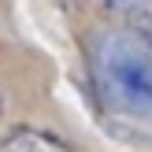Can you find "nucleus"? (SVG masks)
Masks as SVG:
<instances>
[{
  "mask_svg": "<svg viewBox=\"0 0 152 152\" xmlns=\"http://www.w3.org/2000/svg\"><path fill=\"white\" fill-rule=\"evenodd\" d=\"M86 63L96 108L152 134V26L104 22L86 37Z\"/></svg>",
  "mask_w": 152,
  "mask_h": 152,
  "instance_id": "obj_1",
  "label": "nucleus"
},
{
  "mask_svg": "<svg viewBox=\"0 0 152 152\" xmlns=\"http://www.w3.org/2000/svg\"><path fill=\"white\" fill-rule=\"evenodd\" d=\"M67 15H104L108 22H134V26H152V11L145 0H59Z\"/></svg>",
  "mask_w": 152,
  "mask_h": 152,
  "instance_id": "obj_2",
  "label": "nucleus"
},
{
  "mask_svg": "<svg viewBox=\"0 0 152 152\" xmlns=\"http://www.w3.org/2000/svg\"><path fill=\"white\" fill-rule=\"evenodd\" d=\"M0 152H71L67 141H59L48 130H34V126H15L0 137Z\"/></svg>",
  "mask_w": 152,
  "mask_h": 152,
  "instance_id": "obj_3",
  "label": "nucleus"
},
{
  "mask_svg": "<svg viewBox=\"0 0 152 152\" xmlns=\"http://www.w3.org/2000/svg\"><path fill=\"white\" fill-rule=\"evenodd\" d=\"M0 111H4V93H0Z\"/></svg>",
  "mask_w": 152,
  "mask_h": 152,
  "instance_id": "obj_4",
  "label": "nucleus"
}]
</instances>
